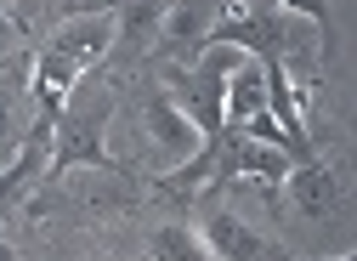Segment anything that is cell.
Returning a JSON list of instances; mask_svg holds the SVG:
<instances>
[{
    "label": "cell",
    "mask_w": 357,
    "mask_h": 261,
    "mask_svg": "<svg viewBox=\"0 0 357 261\" xmlns=\"http://www.w3.org/2000/svg\"><path fill=\"white\" fill-rule=\"evenodd\" d=\"M148 255L153 261H210V244L193 222H165L153 239H148Z\"/></svg>",
    "instance_id": "cell-10"
},
{
    "label": "cell",
    "mask_w": 357,
    "mask_h": 261,
    "mask_svg": "<svg viewBox=\"0 0 357 261\" xmlns=\"http://www.w3.org/2000/svg\"><path fill=\"white\" fill-rule=\"evenodd\" d=\"M12 46H17V23L0 12V52H12Z\"/></svg>",
    "instance_id": "cell-13"
},
{
    "label": "cell",
    "mask_w": 357,
    "mask_h": 261,
    "mask_svg": "<svg viewBox=\"0 0 357 261\" xmlns=\"http://www.w3.org/2000/svg\"><path fill=\"white\" fill-rule=\"evenodd\" d=\"M148 137H153V148L165 154V159H176V165H188L199 148H204V137H199V125L176 108V97L170 91H159L153 103H148Z\"/></svg>",
    "instance_id": "cell-5"
},
{
    "label": "cell",
    "mask_w": 357,
    "mask_h": 261,
    "mask_svg": "<svg viewBox=\"0 0 357 261\" xmlns=\"http://www.w3.org/2000/svg\"><path fill=\"white\" fill-rule=\"evenodd\" d=\"M114 40H119V17H114V12H97V17H68L46 46H57V52L85 74V68H97V63L114 52Z\"/></svg>",
    "instance_id": "cell-4"
},
{
    "label": "cell",
    "mask_w": 357,
    "mask_h": 261,
    "mask_svg": "<svg viewBox=\"0 0 357 261\" xmlns=\"http://www.w3.org/2000/svg\"><path fill=\"white\" fill-rule=\"evenodd\" d=\"M199 233H204V244H210L215 261H273L278 255L273 239H261L250 222H238V216H227V210H210Z\"/></svg>",
    "instance_id": "cell-6"
},
{
    "label": "cell",
    "mask_w": 357,
    "mask_h": 261,
    "mask_svg": "<svg viewBox=\"0 0 357 261\" xmlns=\"http://www.w3.org/2000/svg\"><path fill=\"white\" fill-rule=\"evenodd\" d=\"M74 91H79V68H74L57 46L34 52V63H29V97H34V114L46 119V125H57V114L74 103Z\"/></svg>",
    "instance_id": "cell-3"
},
{
    "label": "cell",
    "mask_w": 357,
    "mask_h": 261,
    "mask_svg": "<svg viewBox=\"0 0 357 261\" xmlns=\"http://www.w3.org/2000/svg\"><path fill=\"white\" fill-rule=\"evenodd\" d=\"M261 108H273L266 103V74H261V63L255 57H244L238 63V74L227 80V130L233 125H244L250 114H261Z\"/></svg>",
    "instance_id": "cell-9"
},
{
    "label": "cell",
    "mask_w": 357,
    "mask_h": 261,
    "mask_svg": "<svg viewBox=\"0 0 357 261\" xmlns=\"http://www.w3.org/2000/svg\"><path fill=\"white\" fill-rule=\"evenodd\" d=\"M29 142V125H23V114H17V103L0 91V159H17V148Z\"/></svg>",
    "instance_id": "cell-11"
},
{
    "label": "cell",
    "mask_w": 357,
    "mask_h": 261,
    "mask_svg": "<svg viewBox=\"0 0 357 261\" xmlns=\"http://www.w3.org/2000/svg\"><path fill=\"white\" fill-rule=\"evenodd\" d=\"M102 125H108V97L97 108H79L68 103L52 125V177H68V170L79 165H91V170H119L102 148Z\"/></svg>",
    "instance_id": "cell-1"
},
{
    "label": "cell",
    "mask_w": 357,
    "mask_h": 261,
    "mask_svg": "<svg viewBox=\"0 0 357 261\" xmlns=\"http://www.w3.org/2000/svg\"><path fill=\"white\" fill-rule=\"evenodd\" d=\"M0 261H17V250H12V244H6V239H0Z\"/></svg>",
    "instance_id": "cell-14"
},
{
    "label": "cell",
    "mask_w": 357,
    "mask_h": 261,
    "mask_svg": "<svg viewBox=\"0 0 357 261\" xmlns=\"http://www.w3.org/2000/svg\"><path fill=\"white\" fill-rule=\"evenodd\" d=\"M278 12H289V17H312L318 29H329V0H273Z\"/></svg>",
    "instance_id": "cell-12"
},
{
    "label": "cell",
    "mask_w": 357,
    "mask_h": 261,
    "mask_svg": "<svg viewBox=\"0 0 357 261\" xmlns=\"http://www.w3.org/2000/svg\"><path fill=\"white\" fill-rule=\"evenodd\" d=\"M335 261H357V250H346V255H335Z\"/></svg>",
    "instance_id": "cell-15"
},
{
    "label": "cell",
    "mask_w": 357,
    "mask_h": 261,
    "mask_svg": "<svg viewBox=\"0 0 357 261\" xmlns=\"http://www.w3.org/2000/svg\"><path fill=\"white\" fill-rule=\"evenodd\" d=\"M301 159L295 154H284V148H273V142H255V137H244V130H227V142H221V154H215V177L210 182H255V188H284L289 182V170H295Z\"/></svg>",
    "instance_id": "cell-2"
},
{
    "label": "cell",
    "mask_w": 357,
    "mask_h": 261,
    "mask_svg": "<svg viewBox=\"0 0 357 261\" xmlns=\"http://www.w3.org/2000/svg\"><path fill=\"white\" fill-rule=\"evenodd\" d=\"M210 23H215V6H210V0H182V6H170V12H165L159 40H170V46H182V52H193V63H199L204 46H210Z\"/></svg>",
    "instance_id": "cell-8"
},
{
    "label": "cell",
    "mask_w": 357,
    "mask_h": 261,
    "mask_svg": "<svg viewBox=\"0 0 357 261\" xmlns=\"http://www.w3.org/2000/svg\"><path fill=\"white\" fill-rule=\"evenodd\" d=\"M289 204L301 210V216H312V222H324V216L335 210V199H340V188H335V177L318 165V159H301L295 170H289Z\"/></svg>",
    "instance_id": "cell-7"
}]
</instances>
